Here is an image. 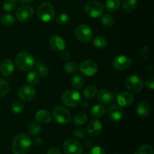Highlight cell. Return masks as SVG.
<instances>
[{
	"label": "cell",
	"instance_id": "cell-1",
	"mask_svg": "<svg viewBox=\"0 0 154 154\" xmlns=\"http://www.w3.org/2000/svg\"><path fill=\"white\" fill-rule=\"evenodd\" d=\"M32 141L26 134H19L14 138L11 150L14 154H27L32 147Z\"/></svg>",
	"mask_w": 154,
	"mask_h": 154
},
{
	"label": "cell",
	"instance_id": "cell-2",
	"mask_svg": "<svg viewBox=\"0 0 154 154\" xmlns=\"http://www.w3.org/2000/svg\"><path fill=\"white\" fill-rule=\"evenodd\" d=\"M35 60L33 56L26 51L18 53L15 57V65L19 70L28 72L33 68Z\"/></svg>",
	"mask_w": 154,
	"mask_h": 154
},
{
	"label": "cell",
	"instance_id": "cell-3",
	"mask_svg": "<svg viewBox=\"0 0 154 154\" xmlns=\"http://www.w3.org/2000/svg\"><path fill=\"white\" fill-rule=\"evenodd\" d=\"M82 99L79 92L76 90H69L64 92L62 96V102L66 106L75 108L81 104Z\"/></svg>",
	"mask_w": 154,
	"mask_h": 154
},
{
	"label": "cell",
	"instance_id": "cell-4",
	"mask_svg": "<svg viewBox=\"0 0 154 154\" xmlns=\"http://www.w3.org/2000/svg\"><path fill=\"white\" fill-rule=\"evenodd\" d=\"M37 14L41 20L48 23L53 20L55 17V10L51 3L43 2L38 8Z\"/></svg>",
	"mask_w": 154,
	"mask_h": 154
},
{
	"label": "cell",
	"instance_id": "cell-5",
	"mask_svg": "<svg viewBox=\"0 0 154 154\" xmlns=\"http://www.w3.org/2000/svg\"><path fill=\"white\" fill-rule=\"evenodd\" d=\"M86 14L91 18H98L102 16L105 11L103 5L98 1H90L86 4L84 8Z\"/></svg>",
	"mask_w": 154,
	"mask_h": 154
},
{
	"label": "cell",
	"instance_id": "cell-6",
	"mask_svg": "<svg viewBox=\"0 0 154 154\" xmlns=\"http://www.w3.org/2000/svg\"><path fill=\"white\" fill-rule=\"evenodd\" d=\"M53 117L56 122L61 125L67 124L71 121L72 117L69 111L63 106H56L53 110Z\"/></svg>",
	"mask_w": 154,
	"mask_h": 154
},
{
	"label": "cell",
	"instance_id": "cell-7",
	"mask_svg": "<svg viewBox=\"0 0 154 154\" xmlns=\"http://www.w3.org/2000/svg\"><path fill=\"white\" fill-rule=\"evenodd\" d=\"M75 35L80 42L87 43L92 40L93 33L89 26L86 24H81L75 29Z\"/></svg>",
	"mask_w": 154,
	"mask_h": 154
},
{
	"label": "cell",
	"instance_id": "cell-8",
	"mask_svg": "<svg viewBox=\"0 0 154 154\" xmlns=\"http://www.w3.org/2000/svg\"><path fill=\"white\" fill-rule=\"evenodd\" d=\"M125 87L128 90L132 93H139L143 90L144 81L137 75H131L125 81Z\"/></svg>",
	"mask_w": 154,
	"mask_h": 154
},
{
	"label": "cell",
	"instance_id": "cell-9",
	"mask_svg": "<svg viewBox=\"0 0 154 154\" xmlns=\"http://www.w3.org/2000/svg\"><path fill=\"white\" fill-rule=\"evenodd\" d=\"M79 71L84 76L93 77L97 73L98 66L96 62H94L93 60H84L80 65Z\"/></svg>",
	"mask_w": 154,
	"mask_h": 154
},
{
	"label": "cell",
	"instance_id": "cell-10",
	"mask_svg": "<svg viewBox=\"0 0 154 154\" xmlns=\"http://www.w3.org/2000/svg\"><path fill=\"white\" fill-rule=\"evenodd\" d=\"M63 150L66 154H82L83 147L79 141L75 139H68L63 143Z\"/></svg>",
	"mask_w": 154,
	"mask_h": 154
},
{
	"label": "cell",
	"instance_id": "cell-11",
	"mask_svg": "<svg viewBox=\"0 0 154 154\" xmlns=\"http://www.w3.org/2000/svg\"><path fill=\"white\" fill-rule=\"evenodd\" d=\"M33 8L29 5H23L16 11V18L20 22H26L33 16Z\"/></svg>",
	"mask_w": 154,
	"mask_h": 154
},
{
	"label": "cell",
	"instance_id": "cell-12",
	"mask_svg": "<svg viewBox=\"0 0 154 154\" xmlns=\"http://www.w3.org/2000/svg\"><path fill=\"white\" fill-rule=\"evenodd\" d=\"M18 96L23 101L30 102L35 97L36 91L34 87H32L31 85H23L20 88L18 91Z\"/></svg>",
	"mask_w": 154,
	"mask_h": 154
},
{
	"label": "cell",
	"instance_id": "cell-13",
	"mask_svg": "<svg viewBox=\"0 0 154 154\" xmlns=\"http://www.w3.org/2000/svg\"><path fill=\"white\" fill-rule=\"evenodd\" d=\"M131 63H132V61L127 56L125 55L117 56L113 62L114 69L117 71H120V72L127 69L130 66Z\"/></svg>",
	"mask_w": 154,
	"mask_h": 154
},
{
	"label": "cell",
	"instance_id": "cell-14",
	"mask_svg": "<svg viewBox=\"0 0 154 154\" xmlns=\"http://www.w3.org/2000/svg\"><path fill=\"white\" fill-rule=\"evenodd\" d=\"M107 112H108L109 118L114 121H119L123 118V115H124L123 108L120 106L118 104H114V105H111L108 108Z\"/></svg>",
	"mask_w": 154,
	"mask_h": 154
},
{
	"label": "cell",
	"instance_id": "cell-15",
	"mask_svg": "<svg viewBox=\"0 0 154 154\" xmlns=\"http://www.w3.org/2000/svg\"><path fill=\"white\" fill-rule=\"evenodd\" d=\"M134 96L129 92H121L117 96V103L120 106L128 107L134 102Z\"/></svg>",
	"mask_w": 154,
	"mask_h": 154
},
{
	"label": "cell",
	"instance_id": "cell-16",
	"mask_svg": "<svg viewBox=\"0 0 154 154\" xmlns=\"http://www.w3.org/2000/svg\"><path fill=\"white\" fill-rule=\"evenodd\" d=\"M49 45L54 51L61 52L66 48V42L59 35H53L49 39Z\"/></svg>",
	"mask_w": 154,
	"mask_h": 154
},
{
	"label": "cell",
	"instance_id": "cell-17",
	"mask_svg": "<svg viewBox=\"0 0 154 154\" xmlns=\"http://www.w3.org/2000/svg\"><path fill=\"white\" fill-rule=\"evenodd\" d=\"M102 130V123L99 120H92L89 122L86 132L91 136H98Z\"/></svg>",
	"mask_w": 154,
	"mask_h": 154
},
{
	"label": "cell",
	"instance_id": "cell-18",
	"mask_svg": "<svg viewBox=\"0 0 154 154\" xmlns=\"http://www.w3.org/2000/svg\"><path fill=\"white\" fill-rule=\"evenodd\" d=\"M97 98L100 103L103 105H109L113 102L114 96L111 90L108 89H102L98 93Z\"/></svg>",
	"mask_w": 154,
	"mask_h": 154
},
{
	"label": "cell",
	"instance_id": "cell-19",
	"mask_svg": "<svg viewBox=\"0 0 154 154\" xmlns=\"http://www.w3.org/2000/svg\"><path fill=\"white\" fill-rule=\"evenodd\" d=\"M14 72V65L10 60H5L0 64V72L3 76L8 77Z\"/></svg>",
	"mask_w": 154,
	"mask_h": 154
},
{
	"label": "cell",
	"instance_id": "cell-20",
	"mask_svg": "<svg viewBox=\"0 0 154 154\" xmlns=\"http://www.w3.org/2000/svg\"><path fill=\"white\" fill-rule=\"evenodd\" d=\"M150 111V107L147 102H140L137 105L136 113L140 117H146L149 115Z\"/></svg>",
	"mask_w": 154,
	"mask_h": 154
},
{
	"label": "cell",
	"instance_id": "cell-21",
	"mask_svg": "<svg viewBox=\"0 0 154 154\" xmlns=\"http://www.w3.org/2000/svg\"><path fill=\"white\" fill-rule=\"evenodd\" d=\"M51 113L45 110H39L35 114V120L41 123H48L51 121Z\"/></svg>",
	"mask_w": 154,
	"mask_h": 154
},
{
	"label": "cell",
	"instance_id": "cell-22",
	"mask_svg": "<svg viewBox=\"0 0 154 154\" xmlns=\"http://www.w3.org/2000/svg\"><path fill=\"white\" fill-rule=\"evenodd\" d=\"M28 131L30 135H37L42 131V123H39L36 120H32L30 121L28 126Z\"/></svg>",
	"mask_w": 154,
	"mask_h": 154
},
{
	"label": "cell",
	"instance_id": "cell-23",
	"mask_svg": "<svg viewBox=\"0 0 154 154\" xmlns=\"http://www.w3.org/2000/svg\"><path fill=\"white\" fill-rule=\"evenodd\" d=\"M106 113V109L102 105H96L92 107L90 110V114L95 118H100L102 117Z\"/></svg>",
	"mask_w": 154,
	"mask_h": 154
},
{
	"label": "cell",
	"instance_id": "cell-24",
	"mask_svg": "<svg viewBox=\"0 0 154 154\" xmlns=\"http://www.w3.org/2000/svg\"><path fill=\"white\" fill-rule=\"evenodd\" d=\"M121 5L120 0H106L105 8L109 12H115L120 8Z\"/></svg>",
	"mask_w": 154,
	"mask_h": 154
},
{
	"label": "cell",
	"instance_id": "cell-25",
	"mask_svg": "<svg viewBox=\"0 0 154 154\" xmlns=\"http://www.w3.org/2000/svg\"><path fill=\"white\" fill-rule=\"evenodd\" d=\"M138 5V0H123L122 8L126 12L133 11Z\"/></svg>",
	"mask_w": 154,
	"mask_h": 154
},
{
	"label": "cell",
	"instance_id": "cell-26",
	"mask_svg": "<svg viewBox=\"0 0 154 154\" xmlns=\"http://www.w3.org/2000/svg\"><path fill=\"white\" fill-rule=\"evenodd\" d=\"M72 86L75 90H80L82 88L84 85V79L81 75H75L72 77L71 80Z\"/></svg>",
	"mask_w": 154,
	"mask_h": 154
},
{
	"label": "cell",
	"instance_id": "cell-27",
	"mask_svg": "<svg viewBox=\"0 0 154 154\" xmlns=\"http://www.w3.org/2000/svg\"><path fill=\"white\" fill-rule=\"evenodd\" d=\"M35 71L38 74L39 76L42 77V78L46 77L48 75V72H49L48 68L47 67L45 63L41 61H38L35 64Z\"/></svg>",
	"mask_w": 154,
	"mask_h": 154
},
{
	"label": "cell",
	"instance_id": "cell-28",
	"mask_svg": "<svg viewBox=\"0 0 154 154\" xmlns=\"http://www.w3.org/2000/svg\"><path fill=\"white\" fill-rule=\"evenodd\" d=\"M40 76L36 71H30L26 75V81L31 86L36 85L39 82Z\"/></svg>",
	"mask_w": 154,
	"mask_h": 154
},
{
	"label": "cell",
	"instance_id": "cell-29",
	"mask_svg": "<svg viewBox=\"0 0 154 154\" xmlns=\"http://www.w3.org/2000/svg\"><path fill=\"white\" fill-rule=\"evenodd\" d=\"M87 121V116L85 113L79 112L75 114L73 118V123L76 126H82Z\"/></svg>",
	"mask_w": 154,
	"mask_h": 154
},
{
	"label": "cell",
	"instance_id": "cell-30",
	"mask_svg": "<svg viewBox=\"0 0 154 154\" xmlns=\"http://www.w3.org/2000/svg\"><path fill=\"white\" fill-rule=\"evenodd\" d=\"M107 39L103 36H96L93 41V45L98 49H102L107 45Z\"/></svg>",
	"mask_w": 154,
	"mask_h": 154
},
{
	"label": "cell",
	"instance_id": "cell-31",
	"mask_svg": "<svg viewBox=\"0 0 154 154\" xmlns=\"http://www.w3.org/2000/svg\"><path fill=\"white\" fill-rule=\"evenodd\" d=\"M97 94V88L95 86H87L83 91V95L87 99H93Z\"/></svg>",
	"mask_w": 154,
	"mask_h": 154
},
{
	"label": "cell",
	"instance_id": "cell-32",
	"mask_svg": "<svg viewBox=\"0 0 154 154\" xmlns=\"http://www.w3.org/2000/svg\"><path fill=\"white\" fill-rule=\"evenodd\" d=\"M101 22L104 26L110 28L114 26L115 20H114V17L111 16V14H104L101 18Z\"/></svg>",
	"mask_w": 154,
	"mask_h": 154
},
{
	"label": "cell",
	"instance_id": "cell-33",
	"mask_svg": "<svg viewBox=\"0 0 154 154\" xmlns=\"http://www.w3.org/2000/svg\"><path fill=\"white\" fill-rule=\"evenodd\" d=\"M64 70L68 74H75L79 71V66L75 62H69L65 64Z\"/></svg>",
	"mask_w": 154,
	"mask_h": 154
},
{
	"label": "cell",
	"instance_id": "cell-34",
	"mask_svg": "<svg viewBox=\"0 0 154 154\" xmlns=\"http://www.w3.org/2000/svg\"><path fill=\"white\" fill-rule=\"evenodd\" d=\"M0 21L5 26H11L14 23L15 17L13 15L5 14L2 15V17H0Z\"/></svg>",
	"mask_w": 154,
	"mask_h": 154
},
{
	"label": "cell",
	"instance_id": "cell-35",
	"mask_svg": "<svg viewBox=\"0 0 154 154\" xmlns=\"http://www.w3.org/2000/svg\"><path fill=\"white\" fill-rule=\"evenodd\" d=\"M134 154H154L153 147L149 144H144L138 147Z\"/></svg>",
	"mask_w": 154,
	"mask_h": 154
},
{
	"label": "cell",
	"instance_id": "cell-36",
	"mask_svg": "<svg viewBox=\"0 0 154 154\" xmlns=\"http://www.w3.org/2000/svg\"><path fill=\"white\" fill-rule=\"evenodd\" d=\"M23 104L20 100H14L11 104V110L14 114H19L23 111Z\"/></svg>",
	"mask_w": 154,
	"mask_h": 154
},
{
	"label": "cell",
	"instance_id": "cell-37",
	"mask_svg": "<svg viewBox=\"0 0 154 154\" xmlns=\"http://www.w3.org/2000/svg\"><path fill=\"white\" fill-rule=\"evenodd\" d=\"M70 21V16L67 13H61L56 17V22L60 25L67 24Z\"/></svg>",
	"mask_w": 154,
	"mask_h": 154
},
{
	"label": "cell",
	"instance_id": "cell-38",
	"mask_svg": "<svg viewBox=\"0 0 154 154\" xmlns=\"http://www.w3.org/2000/svg\"><path fill=\"white\" fill-rule=\"evenodd\" d=\"M16 8V1L15 0H5L3 3V9L5 11H12Z\"/></svg>",
	"mask_w": 154,
	"mask_h": 154
},
{
	"label": "cell",
	"instance_id": "cell-39",
	"mask_svg": "<svg viewBox=\"0 0 154 154\" xmlns=\"http://www.w3.org/2000/svg\"><path fill=\"white\" fill-rule=\"evenodd\" d=\"M9 85L5 81L0 78V97L5 96L9 92Z\"/></svg>",
	"mask_w": 154,
	"mask_h": 154
},
{
	"label": "cell",
	"instance_id": "cell-40",
	"mask_svg": "<svg viewBox=\"0 0 154 154\" xmlns=\"http://www.w3.org/2000/svg\"><path fill=\"white\" fill-rule=\"evenodd\" d=\"M86 130L84 128H78L76 129L75 130H74L73 135L75 138H78V139H81V138H84L86 135Z\"/></svg>",
	"mask_w": 154,
	"mask_h": 154
},
{
	"label": "cell",
	"instance_id": "cell-41",
	"mask_svg": "<svg viewBox=\"0 0 154 154\" xmlns=\"http://www.w3.org/2000/svg\"><path fill=\"white\" fill-rule=\"evenodd\" d=\"M89 154H106V153H105V150L102 147L96 146V147H93L91 149Z\"/></svg>",
	"mask_w": 154,
	"mask_h": 154
},
{
	"label": "cell",
	"instance_id": "cell-42",
	"mask_svg": "<svg viewBox=\"0 0 154 154\" xmlns=\"http://www.w3.org/2000/svg\"><path fill=\"white\" fill-rule=\"evenodd\" d=\"M145 86L147 88L150 89V90H154V78L153 77H150L146 81Z\"/></svg>",
	"mask_w": 154,
	"mask_h": 154
},
{
	"label": "cell",
	"instance_id": "cell-43",
	"mask_svg": "<svg viewBox=\"0 0 154 154\" xmlns=\"http://www.w3.org/2000/svg\"><path fill=\"white\" fill-rule=\"evenodd\" d=\"M47 154H62L61 150L57 147H53L48 150V153Z\"/></svg>",
	"mask_w": 154,
	"mask_h": 154
},
{
	"label": "cell",
	"instance_id": "cell-44",
	"mask_svg": "<svg viewBox=\"0 0 154 154\" xmlns=\"http://www.w3.org/2000/svg\"><path fill=\"white\" fill-rule=\"evenodd\" d=\"M60 56H61L62 59H63V60H69V59H70L71 57L70 53H69L68 51H66V50H63V51H61V54H60Z\"/></svg>",
	"mask_w": 154,
	"mask_h": 154
},
{
	"label": "cell",
	"instance_id": "cell-45",
	"mask_svg": "<svg viewBox=\"0 0 154 154\" xmlns=\"http://www.w3.org/2000/svg\"><path fill=\"white\" fill-rule=\"evenodd\" d=\"M32 141V143L35 146H40L41 144H42V139L41 138H39V137H35V138L33 139V141Z\"/></svg>",
	"mask_w": 154,
	"mask_h": 154
},
{
	"label": "cell",
	"instance_id": "cell-46",
	"mask_svg": "<svg viewBox=\"0 0 154 154\" xmlns=\"http://www.w3.org/2000/svg\"><path fill=\"white\" fill-rule=\"evenodd\" d=\"M84 144L86 147H90L93 145V142H92V141L90 138H87V139L84 140Z\"/></svg>",
	"mask_w": 154,
	"mask_h": 154
},
{
	"label": "cell",
	"instance_id": "cell-47",
	"mask_svg": "<svg viewBox=\"0 0 154 154\" xmlns=\"http://www.w3.org/2000/svg\"><path fill=\"white\" fill-rule=\"evenodd\" d=\"M80 105H81V106H82L83 108H87V107H88V105H89V102L86 100H83V101H81V102Z\"/></svg>",
	"mask_w": 154,
	"mask_h": 154
},
{
	"label": "cell",
	"instance_id": "cell-48",
	"mask_svg": "<svg viewBox=\"0 0 154 154\" xmlns=\"http://www.w3.org/2000/svg\"><path fill=\"white\" fill-rule=\"evenodd\" d=\"M15 1L18 2L20 3H23V4H26V3L32 2L33 0H15Z\"/></svg>",
	"mask_w": 154,
	"mask_h": 154
},
{
	"label": "cell",
	"instance_id": "cell-49",
	"mask_svg": "<svg viewBox=\"0 0 154 154\" xmlns=\"http://www.w3.org/2000/svg\"><path fill=\"white\" fill-rule=\"evenodd\" d=\"M116 154H118V153H116Z\"/></svg>",
	"mask_w": 154,
	"mask_h": 154
}]
</instances>
